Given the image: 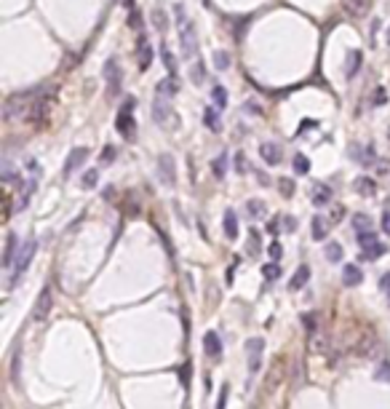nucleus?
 Returning a JSON list of instances; mask_svg holds the SVG:
<instances>
[{"mask_svg": "<svg viewBox=\"0 0 390 409\" xmlns=\"http://www.w3.org/2000/svg\"><path fill=\"white\" fill-rule=\"evenodd\" d=\"M86 158H88V150L86 147H75L70 153V158H67V163H64V177H70L75 169H81L83 163H86Z\"/></svg>", "mask_w": 390, "mask_h": 409, "instance_id": "nucleus-11", "label": "nucleus"}, {"mask_svg": "<svg viewBox=\"0 0 390 409\" xmlns=\"http://www.w3.org/2000/svg\"><path fill=\"white\" fill-rule=\"evenodd\" d=\"M131 110H134V99H129L115 118V129L121 131L126 139H134L136 136V121H134V115H131Z\"/></svg>", "mask_w": 390, "mask_h": 409, "instance_id": "nucleus-4", "label": "nucleus"}, {"mask_svg": "<svg viewBox=\"0 0 390 409\" xmlns=\"http://www.w3.org/2000/svg\"><path fill=\"white\" fill-rule=\"evenodd\" d=\"M224 404H227V385H222V393H219V404H217V409H224Z\"/></svg>", "mask_w": 390, "mask_h": 409, "instance_id": "nucleus-46", "label": "nucleus"}, {"mask_svg": "<svg viewBox=\"0 0 390 409\" xmlns=\"http://www.w3.org/2000/svg\"><path fill=\"white\" fill-rule=\"evenodd\" d=\"M294 171L297 174H307L310 171V161H307V155H294Z\"/></svg>", "mask_w": 390, "mask_h": 409, "instance_id": "nucleus-35", "label": "nucleus"}, {"mask_svg": "<svg viewBox=\"0 0 390 409\" xmlns=\"http://www.w3.org/2000/svg\"><path fill=\"white\" fill-rule=\"evenodd\" d=\"M246 209L251 217H265V203H260V201H249Z\"/></svg>", "mask_w": 390, "mask_h": 409, "instance_id": "nucleus-39", "label": "nucleus"}, {"mask_svg": "<svg viewBox=\"0 0 390 409\" xmlns=\"http://www.w3.org/2000/svg\"><path fill=\"white\" fill-rule=\"evenodd\" d=\"M262 275H265L267 281H275L281 275V265H278V262H267V265L262 268Z\"/></svg>", "mask_w": 390, "mask_h": 409, "instance_id": "nucleus-34", "label": "nucleus"}, {"mask_svg": "<svg viewBox=\"0 0 390 409\" xmlns=\"http://www.w3.org/2000/svg\"><path fill=\"white\" fill-rule=\"evenodd\" d=\"M115 155H118V150L112 147V144H107V147L102 150V155H99V163H102V166H110V163L115 161Z\"/></svg>", "mask_w": 390, "mask_h": 409, "instance_id": "nucleus-37", "label": "nucleus"}, {"mask_svg": "<svg viewBox=\"0 0 390 409\" xmlns=\"http://www.w3.org/2000/svg\"><path fill=\"white\" fill-rule=\"evenodd\" d=\"M380 286H382V292H388V294H390V273H385V275L380 278Z\"/></svg>", "mask_w": 390, "mask_h": 409, "instance_id": "nucleus-47", "label": "nucleus"}, {"mask_svg": "<svg viewBox=\"0 0 390 409\" xmlns=\"http://www.w3.org/2000/svg\"><path fill=\"white\" fill-rule=\"evenodd\" d=\"M214 64H217V70H227L230 67V56L224 54V51H217V54H214Z\"/></svg>", "mask_w": 390, "mask_h": 409, "instance_id": "nucleus-40", "label": "nucleus"}, {"mask_svg": "<svg viewBox=\"0 0 390 409\" xmlns=\"http://www.w3.org/2000/svg\"><path fill=\"white\" fill-rule=\"evenodd\" d=\"M153 113H155V123H166V115H169V110H166V104H163V96H158L155 102H153Z\"/></svg>", "mask_w": 390, "mask_h": 409, "instance_id": "nucleus-29", "label": "nucleus"}, {"mask_svg": "<svg viewBox=\"0 0 390 409\" xmlns=\"http://www.w3.org/2000/svg\"><path fill=\"white\" fill-rule=\"evenodd\" d=\"M246 110H249V113H257V115H262V107H260V104H254V102H246Z\"/></svg>", "mask_w": 390, "mask_h": 409, "instance_id": "nucleus-50", "label": "nucleus"}, {"mask_svg": "<svg viewBox=\"0 0 390 409\" xmlns=\"http://www.w3.org/2000/svg\"><path fill=\"white\" fill-rule=\"evenodd\" d=\"M363 281V273L358 265H342V283L345 286H358Z\"/></svg>", "mask_w": 390, "mask_h": 409, "instance_id": "nucleus-16", "label": "nucleus"}, {"mask_svg": "<svg viewBox=\"0 0 390 409\" xmlns=\"http://www.w3.org/2000/svg\"><path fill=\"white\" fill-rule=\"evenodd\" d=\"M35 102V94L32 91H24V94H14L5 99L3 104V118L11 121V118H22V115H30V107Z\"/></svg>", "mask_w": 390, "mask_h": 409, "instance_id": "nucleus-2", "label": "nucleus"}, {"mask_svg": "<svg viewBox=\"0 0 390 409\" xmlns=\"http://www.w3.org/2000/svg\"><path fill=\"white\" fill-rule=\"evenodd\" d=\"M51 305H54V294H51V289H48V286H43V292L38 294L35 311H32V321H43L45 316L51 313Z\"/></svg>", "mask_w": 390, "mask_h": 409, "instance_id": "nucleus-7", "label": "nucleus"}, {"mask_svg": "<svg viewBox=\"0 0 390 409\" xmlns=\"http://www.w3.org/2000/svg\"><path fill=\"white\" fill-rule=\"evenodd\" d=\"M369 5H372V0H342V8H345V14L350 19H358L369 11Z\"/></svg>", "mask_w": 390, "mask_h": 409, "instance_id": "nucleus-12", "label": "nucleus"}, {"mask_svg": "<svg viewBox=\"0 0 390 409\" xmlns=\"http://www.w3.org/2000/svg\"><path fill=\"white\" fill-rule=\"evenodd\" d=\"M278 187H281V193H283V195H292V193H294V182L289 180V177L278 180Z\"/></svg>", "mask_w": 390, "mask_h": 409, "instance_id": "nucleus-42", "label": "nucleus"}, {"mask_svg": "<svg viewBox=\"0 0 390 409\" xmlns=\"http://www.w3.org/2000/svg\"><path fill=\"white\" fill-rule=\"evenodd\" d=\"M96 182H99V171L96 169H88V171H86V174H83V180H81V184H83V187H96Z\"/></svg>", "mask_w": 390, "mask_h": 409, "instance_id": "nucleus-36", "label": "nucleus"}, {"mask_svg": "<svg viewBox=\"0 0 390 409\" xmlns=\"http://www.w3.org/2000/svg\"><path fill=\"white\" fill-rule=\"evenodd\" d=\"M129 27H131V30H136V32H142L144 22H142V14H139V8H131V11H129Z\"/></svg>", "mask_w": 390, "mask_h": 409, "instance_id": "nucleus-31", "label": "nucleus"}, {"mask_svg": "<svg viewBox=\"0 0 390 409\" xmlns=\"http://www.w3.org/2000/svg\"><path fill=\"white\" fill-rule=\"evenodd\" d=\"M332 195H334V190H332V184H318V187L313 190V206H329L332 203Z\"/></svg>", "mask_w": 390, "mask_h": 409, "instance_id": "nucleus-14", "label": "nucleus"}, {"mask_svg": "<svg viewBox=\"0 0 390 409\" xmlns=\"http://www.w3.org/2000/svg\"><path fill=\"white\" fill-rule=\"evenodd\" d=\"M361 64H363V54H361V51H350V54H347V64H345V75H347V81H353V78L358 75Z\"/></svg>", "mask_w": 390, "mask_h": 409, "instance_id": "nucleus-17", "label": "nucleus"}, {"mask_svg": "<svg viewBox=\"0 0 390 409\" xmlns=\"http://www.w3.org/2000/svg\"><path fill=\"white\" fill-rule=\"evenodd\" d=\"M313 238L315 241H321V238H326V233H329V220H323V217H315L313 220Z\"/></svg>", "mask_w": 390, "mask_h": 409, "instance_id": "nucleus-25", "label": "nucleus"}, {"mask_svg": "<svg viewBox=\"0 0 390 409\" xmlns=\"http://www.w3.org/2000/svg\"><path fill=\"white\" fill-rule=\"evenodd\" d=\"M350 153H353V158L358 163H363V166H372V163H374V147H372V144H366L363 150H358V144H353Z\"/></svg>", "mask_w": 390, "mask_h": 409, "instance_id": "nucleus-20", "label": "nucleus"}, {"mask_svg": "<svg viewBox=\"0 0 390 409\" xmlns=\"http://www.w3.org/2000/svg\"><path fill=\"white\" fill-rule=\"evenodd\" d=\"M260 155L265 158L267 166H275V163H281V147L275 142H262L260 144Z\"/></svg>", "mask_w": 390, "mask_h": 409, "instance_id": "nucleus-13", "label": "nucleus"}, {"mask_svg": "<svg viewBox=\"0 0 390 409\" xmlns=\"http://www.w3.org/2000/svg\"><path fill=\"white\" fill-rule=\"evenodd\" d=\"M355 190H358V193H374V182L363 177V180H358V182H355Z\"/></svg>", "mask_w": 390, "mask_h": 409, "instance_id": "nucleus-41", "label": "nucleus"}, {"mask_svg": "<svg viewBox=\"0 0 390 409\" xmlns=\"http://www.w3.org/2000/svg\"><path fill=\"white\" fill-rule=\"evenodd\" d=\"M283 222H286V225H283L286 230H294V220H292V217H286V220H283Z\"/></svg>", "mask_w": 390, "mask_h": 409, "instance_id": "nucleus-52", "label": "nucleus"}, {"mask_svg": "<svg viewBox=\"0 0 390 409\" xmlns=\"http://www.w3.org/2000/svg\"><path fill=\"white\" fill-rule=\"evenodd\" d=\"M203 123H206V129H209V131L219 134V131H222V115H219V107H206V113H203Z\"/></svg>", "mask_w": 390, "mask_h": 409, "instance_id": "nucleus-15", "label": "nucleus"}, {"mask_svg": "<svg viewBox=\"0 0 390 409\" xmlns=\"http://www.w3.org/2000/svg\"><path fill=\"white\" fill-rule=\"evenodd\" d=\"M382 102H388V94L382 89H377V96H374V104H382Z\"/></svg>", "mask_w": 390, "mask_h": 409, "instance_id": "nucleus-48", "label": "nucleus"}, {"mask_svg": "<svg viewBox=\"0 0 390 409\" xmlns=\"http://www.w3.org/2000/svg\"><path fill=\"white\" fill-rule=\"evenodd\" d=\"M267 230H270V233H278V230H281L278 220H273V222H270V225H267Z\"/></svg>", "mask_w": 390, "mask_h": 409, "instance_id": "nucleus-51", "label": "nucleus"}, {"mask_svg": "<svg viewBox=\"0 0 390 409\" xmlns=\"http://www.w3.org/2000/svg\"><path fill=\"white\" fill-rule=\"evenodd\" d=\"M353 225H355L358 233H363V230H372V220H369L366 214H355L353 217Z\"/></svg>", "mask_w": 390, "mask_h": 409, "instance_id": "nucleus-38", "label": "nucleus"}, {"mask_svg": "<svg viewBox=\"0 0 390 409\" xmlns=\"http://www.w3.org/2000/svg\"><path fill=\"white\" fill-rule=\"evenodd\" d=\"M203 348H206V356L211 361H219L222 359V337L217 332H206L203 334Z\"/></svg>", "mask_w": 390, "mask_h": 409, "instance_id": "nucleus-9", "label": "nucleus"}, {"mask_svg": "<svg viewBox=\"0 0 390 409\" xmlns=\"http://www.w3.org/2000/svg\"><path fill=\"white\" fill-rule=\"evenodd\" d=\"M161 56H163V64H166L169 75H176V56L169 51V45H166V43H163V48H161Z\"/></svg>", "mask_w": 390, "mask_h": 409, "instance_id": "nucleus-26", "label": "nucleus"}, {"mask_svg": "<svg viewBox=\"0 0 390 409\" xmlns=\"http://www.w3.org/2000/svg\"><path fill=\"white\" fill-rule=\"evenodd\" d=\"M104 81H107V94L110 96H118L121 91V81H123V72H121V62L115 56H110L104 62Z\"/></svg>", "mask_w": 390, "mask_h": 409, "instance_id": "nucleus-5", "label": "nucleus"}, {"mask_svg": "<svg viewBox=\"0 0 390 409\" xmlns=\"http://www.w3.org/2000/svg\"><path fill=\"white\" fill-rule=\"evenodd\" d=\"M190 81H193L195 86H201L203 81H206V64H203L201 59H198V62H195V67L190 70Z\"/></svg>", "mask_w": 390, "mask_h": 409, "instance_id": "nucleus-28", "label": "nucleus"}, {"mask_svg": "<svg viewBox=\"0 0 390 409\" xmlns=\"http://www.w3.org/2000/svg\"><path fill=\"white\" fill-rule=\"evenodd\" d=\"M211 102H214V107L224 110L227 107V89H224V86H214V89H211Z\"/></svg>", "mask_w": 390, "mask_h": 409, "instance_id": "nucleus-24", "label": "nucleus"}, {"mask_svg": "<svg viewBox=\"0 0 390 409\" xmlns=\"http://www.w3.org/2000/svg\"><path fill=\"white\" fill-rule=\"evenodd\" d=\"M174 16L179 24V41H182V54L184 56H195L198 54V38H195V24L184 14V5L176 3L174 5Z\"/></svg>", "mask_w": 390, "mask_h": 409, "instance_id": "nucleus-1", "label": "nucleus"}, {"mask_svg": "<svg viewBox=\"0 0 390 409\" xmlns=\"http://www.w3.org/2000/svg\"><path fill=\"white\" fill-rule=\"evenodd\" d=\"M377 377L390 382V364H380V374H377Z\"/></svg>", "mask_w": 390, "mask_h": 409, "instance_id": "nucleus-45", "label": "nucleus"}, {"mask_svg": "<svg viewBox=\"0 0 390 409\" xmlns=\"http://www.w3.org/2000/svg\"><path fill=\"white\" fill-rule=\"evenodd\" d=\"M307 278H310V268H307V265H300V270L292 275V283H289V289H294V292H297V289H302V286L307 283Z\"/></svg>", "mask_w": 390, "mask_h": 409, "instance_id": "nucleus-22", "label": "nucleus"}, {"mask_svg": "<svg viewBox=\"0 0 390 409\" xmlns=\"http://www.w3.org/2000/svg\"><path fill=\"white\" fill-rule=\"evenodd\" d=\"M211 171H214L217 180H224V174H227V153L217 155L214 161H211Z\"/></svg>", "mask_w": 390, "mask_h": 409, "instance_id": "nucleus-23", "label": "nucleus"}, {"mask_svg": "<svg viewBox=\"0 0 390 409\" xmlns=\"http://www.w3.org/2000/svg\"><path fill=\"white\" fill-rule=\"evenodd\" d=\"M176 91H179V83H176L174 75H169L166 81L158 83V94L161 96H176Z\"/></svg>", "mask_w": 390, "mask_h": 409, "instance_id": "nucleus-21", "label": "nucleus"}, {"mask_svg": "<svg viewBox=\"0 0 390 409\" xmlns=\"http://www.w3.org/2000/svg\"><path fill=\"white\" fill-rule=\"evenodd\" d=\"M243 158H246L243 153H238V155H235V166H238V171H243V169H246V161H243Z\"/></svg>", "mask_w": 390, "mask_h": 409, "instance_id": "nucleus-49", "label": "nucleus"}, {"mask_svg": "<svg viewBox=\"0 0 390 409\" xmlns=\"http://www.w3.org/2000/svg\"><path fill=\"white\" fill-rule=\"evenodd\" d=\"M19 254V243H16V235L11 233L8 241H5V252H3V268H14V257Z\"/></svg>", "mask_w": 390, "mask_h": 409, "instance_id": "nucleus-19", "label": "nucleus"}, {"mask_svg": "<svg viewBox=\"0 0 390 409\" xmlns=\"http://www.w3.org/2000/svg\"><path fill=\"white\" fill-rule=\"evenodd\" d=\"M153 24H155V30H161V32H166V27H169V19H166V14H163V8H155L153 11Z\"/></svg>", "mask_w": 390, "mask_h": 409, "instance_id": "nucleus-30", "label": "nucleus"}, {"mask_svg": "<svg viewBox=\"0 0 390 409\" xmlns=\"http://www.w3.org/2000/svg\"><path fill=\"white\" fill-rule=\"evenodd\" d=\"M326 260L340 262L342 260V243H326Z\"/></svg>", "mask_w": 390, "mask_h": 409, "instance_id": "nucleus-32", "label": "nucleus"}, {"mask_svg": "<svg viewBox=\"0 0 390 409\" xmlns=\"http://www.w3.org/2000/svg\"><path fill=\"white\" fill-rule=\"evenodd\" d=\"M270 257H273V260H281V257H283V246H281L278 241H275L273 246H270Z\"/></svg>", "mask_w": 390, "mask_h": 409, "instance_id": "nucleus-43", "label": "nucleus"}, {"mask_svg": "<svg viewBox=\"0 0 390 409\" xmlns=\"http://www.w3.org/2000/svg\"><path fill=\"white\" fill-rule=\"evenodd\" d=\"M158 174H161V182L163 184H171V187H174V182H176L174 158H171V155H161V158H158Z\"/></svg>", "mask_w": 390, "mask_h": 409, "instance_id": "nucleus-8", "label": "nucleus"}, {"mask_svg": "<svg viewBox=\"0 0 390 409\" xmlns=\"http://www.w3.org/2000/svg\"><path fill=\"white\" fill-rule=\"evenodd\" d=\"M38 252V241L35 238H30L27 243H24L22 249H19V254H16V265H14V273H11V286L8 289H14L16 286V281L22 278L24 273L30 270V262H32V257H35Z\"/></svg>", "mask_w": 390, "mask_h": 409, "instance_id": "nucleus-3", "label": "nucleus"}, {"mask_svg": "<svg viewBox=\"0 0 390 409\" xmlns=\"http://www.w3.org/2000/svg\"><path fill=\"white\" fill-rule=\"evenodd\" d=\"M385 243H380V241H377V243H372V246H369V249H361V257H363V260H377V257H380V254H385Z\"/></svg>", "mask_w": 390, "mask_h": 409, "instance_id": "nucleus-27", "label": "nucleus"}, {"mask_svg": "<svg viewBox=\"0 0 390 409\" xmlns=\"http://www.w3.org/2000/svg\"><path fill=\"white\" fill-rule=\"evenodd\" d=\"M136 51H139V70L144 72L153 64V45L147 43V35L139 32V38H136Z\"/></svg>", "mask_w": 390, "mask_h": 409, "instance_id": "nucleus-10", "label": "nucleus"}, {"mask_svg": "<svg viewBox=\"0 0 390 409\" xmlns=\"http://www.w3.org/2000/svg\"><path fill=\"white\" fill-rule=\"evenodd\" d=\"M123 3H126V8H129V11H131V8H136V5H134V0H123Z\"/></svg>", "mask_w": 390, "mask_h": 409, "instance_id": "nucleus-53", "label": "nucleus"}, {"mask_svg": "<svg viewBox=\"0 0 390 409\" xmlns=\"http://www.w3.org/2000/svg\"><path fill=\"white\" fill-rule=\"evenodd\" d=\"M382 230H385V235H390V206L382 212Z\"/></svg>", "mask_w": 390, "mask_h": 409, "instance_id": "nucleus-44", "label": "nucleus"}, {"mask_svg": "<svg viewBox=\"0 0 390 409\" xmlns=\"http://www.w3.org/2000/svg\"><path fill=\"white\" fill-rule=\"evenodd\" d=\"M222 227H224V235L227 238H238V217H235V212L233 209H224V220H222Z\"/></svg>", "mask_w": 390, "mask_h": 409, "instance_id": "nucleus-18", "label": "nucleus"}, {"mask_svg": "<svg viewBox=\"0 0 390 409\" xmlns=\"http://www.w3.org/2000/svg\"><path fill=\"white\" fill-rule=\"evenodd\" d=\"M246 351H249V374H257V372H260V364H262L265 340H262V337H251L246 342Z\"/></svg>", "mask_w": 390, "mask_h": 409, "instance_id": "nucleus-6", "label": "nucleus"}, {"mask_svg": "<svg viewBox=\"0 0 390 409\" xmlns=\"http://www.w3.org/2000/svg\"><path fill=\"white\" fill-rule=\"evenodd\" d=\"M380 238H377V233L374 230H363V233H358V243H361V249H369L372 243H377Z\"/></svg>", "mask_w": 390, "mask_h": 409, "instance_id": "nucleus-33", "label": "nucleus"}]
</instances>
